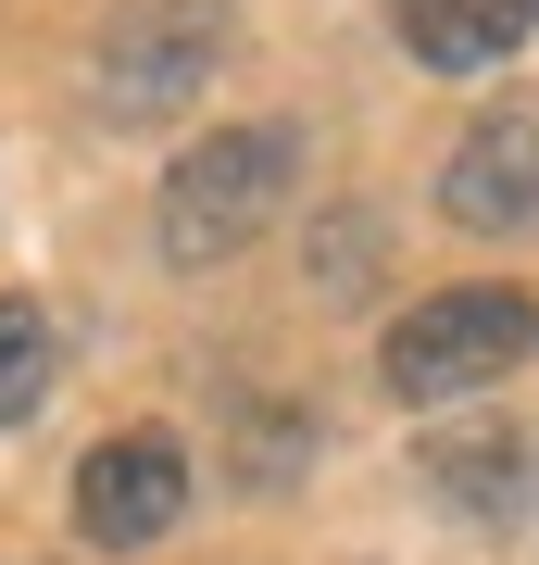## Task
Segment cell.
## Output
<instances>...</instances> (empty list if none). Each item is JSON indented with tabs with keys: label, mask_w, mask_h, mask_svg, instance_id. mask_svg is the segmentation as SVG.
I'll return each mask as SVG.
<instances>
[{
	"label": "cell",
	"mask_w": 539,
	"mask_h": 565,
	"mask_svg": "<svg viewBox=\"0 0 539 565\" xmlns=\"http://www.w3.org/2000/svg\"><path fill=\"white\" fill-rule=\"evenodd\" d=\"M527 352H539V302L527 289H440V302H414L389 327L377 377L401 390V403H464V390L515 377Z\"/></svg>",
	"instance_id": "7a4b0ae2"
},
{
	"label": "cell",
	"mask_w": 539,
	"mask_h": 565,
	"mask_svg": "<svg viewBox=\"0 0 539 565\" xmlns=\"http://www.w3.org/2000/svg\"><path fill=\"white\" fill-rule=\"evenodd\" d=\"M226 0H114L100 25V102L114 114H176L201 102V76L226 63Z\"/></svg>",
	"instance_id": "3957f363"
},
{
	"label": "cell",
	"mask_w": 539,
	"mask_h": 565,
	"mask_svg": "<svg viewBox=\"0 0 539 565\" xmlns=\"http://www.w3.org/2000/svg\"><path fill=\"white\" fill-rule=\"evenodd\" d=\"M239 465H251V490H277L289 465H301V415H263V403H251V415H239Z\"/></svg>",
	"instance_id": "9c48e42d"
},
{
	"label": "cell",
	"mask_w": 539,
	"mask_h": 565,
	"mask_svg": "<svg viewBox=\"0 0 539 565\" xmlns=\"http://www.w3.org/2000/svg\"><path fill=\"white\" fill-rule=\"evenodd\" d=\"M389 13H401V51L427 76H489V63H515L539 0H389Z\"/></svg>",
	"instance_id": "52a82bcc"
},
{
	"label": "cell",
	"mask_w": 539,
	"mask_h": 565,
	"mask_svg": "<svg viewBox=\"0 0 539 565\" xmlns=\"http://www.w3.org/2000/svg\"><path fill=\"white\" fill-rule=\"evenodd\" d=\"M188 515V440L176 427H114L88 465H76V527L100 553H139Z\"/></svg>",
	"instance_id": "277c9868"
},
{
	"label": "cell",
	"mask_w": 539,
	"mask_h": 565,
	"mask_svg": "<svg viewBox=\"0 0 539 565\" xmlns=\"http://www.w3.org/2000/svg\"><path fill=\"white\" fill-rule=\"evenodd\" d=\"M440 214L477 226V239H515V226H539V102H502L452 139L440 163Z\"/></svg>",
	"instance_id": "5b68a950"
},
{
	"label": "cell",
	"mask_w": 539,
	"mask_h": 565,
	"mask_svg": "<svg viewBox=\"0 0 539 565\" xmlns=\"http://www.w3.org/2000/svg\"><path fill=\"white\" fill-rule=\"evenodd\" d=\"M414 478L440 490L452 515H489V527H502V515L539 503V440H527V427H502V415H477V427H440V440L414 452Z\"/></svg>",
	"instance_id": "8992f818"
},
{
	"label": "cell",
	"mask_w": 539,
	"mask_h": 565,
	"mask_svg": "<svg viewBox=\"0 0 539 565\" xmlns=\"http://www.w3.org/2000/svg\"><path fill=\"white\" fill-rule=\"evenodd\" d=\"M289 163H301L289 126H214V139H201L176 177H163V214H151L163 264H176V277H201V264H239L263 226H277V202H289Z\"/></svg>",
	"instance_id": "6da1fadb"
},
{
	"label": "cell",
	"mask_w": 539,
	"mask_h": 565,
	"mask_svg": "<svg viewBox=\"0 0 539 565\" xmlns=\"http://www.w3.org/2000/svg\"><path fill=\"white\" fill-rule=\"evenodd\" d=\"M39 403H51V315L0 302V427H25Z\"/></svg>",
	"instance_id": "ba28073f"
}]
</instances>
